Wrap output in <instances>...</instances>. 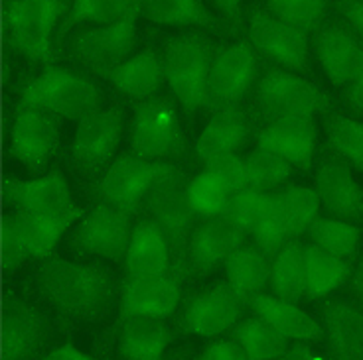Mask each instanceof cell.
I'll return each mask as SVG.
<instances>
[{
	"instance_id": "d6a6232c",
	"label": "cell",
	"mask_w": 363,
	"mask_h": 360,
	"mask_svg": "<svg viewBox=\"0 0 363 360\" xmlns=\"http://www.w3.org/2000/svg\"><path fill=\"white\" fill-rule=\"evenodd\" d=\"M83 215H85V209L82 207L65 211V213H50V215L20 213L24 221V228H26L32 258L44 260L48 256H52L62 236L67 233V228H72Z\"/></svg>"
},
{
	"instance_id": "30bf717a",
	"label": "cell",
	"mask_w": 363,
	"mask_h": 360,
	"mask_svg": "<svg viewBox=\"0 0 363 360\" xmlns=\"http://www.w3.org/2000/svg\"><path fill=\"white\" fill-rule=\"evenodd\" d=\"M176 166L170 162L145 160L133 152L125 153L113 160L109 168L103 171L97 183V193L101 201L133 215L140 207H145L146 195L155 187L156 181L162 180Z\"/></svg>"
},
{
	"instance_id": "ee69618b",
	"label": "cell",
	"mask_w": 363,
	"mask_h": 360,
	"mask_svg": "<svg viewBox=\"0 0 363 360\" xmlns=\"http://www.w3.org/2000/svg\"><path fill=\"white\" fill-rule=\"evenodd\" d=\"M251 236H253V243L257 244L264 254H269L271 258L281 250L284 244L291 240V234L286 231V226H284L281 215H279V209L274 205L272 193L269 209H267V213L263 215V219L259 221V225L253 228Z\"/></svg>"
},
{
	"instance_id": "e0dca14e",
	"label": "cell",
	"mask_w": 363,
	"mask_h": 360,
	"mask_svg": "<svg viewBox=\"0 0 363 360\" xmlns=\"http://www.w3.org/2000/svg\"><path fill=\"white\" fill-rule=\"evenodd\" d=\"M2 193L6 203L20 213H65L77 209L73 201L69 183L62 171L52 170L38 175L34 180H18V178H4Z\"/></svg>"
},
{
	"instance_id": "277c9868",
	"label": "cell",
	"mask_w": 363,
	"mask_h": 360,
	"mask_svg": "<svg viewBox=\"0 0 363 360\" xmlns=\"http://www.w3.org/2000/svg\"><path fill=\"white\" fill-rule=\"evenodd\" d=\"M101 103V89L91 79L52 64L22 87L18 107L36 108L55 118L79 122L99 110Z\"/></svg>"
},
{
	"instance_id": "e575fe53",
	"label": "cell",
	"mask_w": 363,
	"mask_h": 360,
	"mask_svg": "<svg viewBox=\"0 0 363 360\" xmlns=\"http://www.w3.org/2000/svg\"><path fill=\"white\" fill-rule=\"evenodd\" d=\"M271 286L274 296L298 301L304 297V246L291 238L271 258Z\"/></svg>"
},
{
	"instance_id": "7a4b0ae2",
	"label": "cell",
	"mask_w": 363,
	"mask_h": 360,
	"mask_svg": "<svg viewBox=\"0 0 363 360\" xmlns=\"http://www.w3.org/2000/svg\"><path fill=\"white\" fill-rule=\"evenodd\" d=\"M216 50L209 37L196 32L168 37L164 44V79L188 118L211 108L208 85Z\"/></svg>"
},
{
	"instance_id": "f35d334b",
	"label": "cell",
	"mask_w": 363,
	"mask_h": 360,
	"mask_svg": "<svg viewBox=\"0 0 363 360\" xmlns=\"http://www.w3.org/2000/svg\"><path fill=\"white\" fill-rule=\"evenodd\" d=\"M231 195L233 193L209 170H203L200 175L191 178L188 183V197H190L191 207L201 219L225 215Z\"/></svg>"
},
{
	"instance_id": "d6986e66",
	"label": "cell",
	"mask_w": 363,
	"mask_h": 360,
	"mask_svg": "<svg viewBox=\"0 0 363 360\" xmlns=\"http://www.w3.org/2000/svg\"><path fill=\"white\" fill-rule=\"evenodd\" d=\"M316 193L328 213L344 221H363V187L357 183L350 163L332 153L322 158L316 170Z\"/></svg>"
},
{
	"instance_id": "f907efd6",
	"label": "cell",
	"mask_w": 363,
	"mask_h": 360,
	"mask_svg": "<svg viewBox=\"0 0 363 360\" xmlns=\"http://www.w3.org/2000/svg\"><path fill=\"white\" fill-rule=\"evenodd\" d=\"M45 359L50 360H91L93 356H91L89 352L82 351L77 344L73 341H65L62 342V344H57V347H54L52 351H48V354H45Z\"/></svg>"
},
{
	"instance_id": "9a60e30c",
	"label": "cell",
	"mask_w": 363,
	"mask_h": 360,
	"mask_svg": "<svg viewBox=\"0 0 363 360\" xmlns=\"http://www.w3.org/2000/svg\"><path fill=\"white\" fill-rule=\"evenodd\" d=\"M245 306L227 281H219L186 301L180 319L182 331L203 339L219 337L235 327Z\"/></svg>"
},
{
	"instance_id": "ba28073f",
	"label": "cell",
	"mask_w": 363,
	"mask_h": 360,
	"mask_svg": "<svg viewBox=\"0 0 363 360\" xmlns=\"http://www.w3.org/2000/svg\"><path fill=\"white\" fill-rule=\"evenodd\" d=\"M130 234V213L101 201L75 223L69 244L79 256L125 264Z\"/></svg>"
},
{
	"instance_id": "f546056e",
	"label": "cell",
	"mask_w": 363,
	"mask_h": 360,
	"mask_svg": "<svg viewBox=\"0 0 363 360\" xmlns=\"http://www.w3.org/2000/svg\"><path fill=\"white\" fill-rule=\"evenodd\" d=\"M140 14L158 26L203 28L211 32L223 28L203 0H140Z\"/></svg>"
},
{
	"instance_id": "44dd1931",
	"label": "cell",
	"mask_w": 363,
	"mask_h": 360,
	"mask_svg": "<svg viewBox=\"0 0 363 360\" xmlns=\"http://www.w3.org/2000/svg\"><path fill=\"white\" fill-rule=\"evenodd\" d=\"M318 62L332 85L345 87L355 77L363 55V44L345 24H324L314 32Z\"/></svg>"
},
{
	"instance_id": "8d00e7d4",
	"label": "cell",
	"mask_w": 363,
	"mask_h": 360,
	"mask_svg": "<svg viewBox=\"0 0 363 360\" xmlns=\"http://www.w3.org/2000/svg\"><path fill=\"white\" fill-rule=\"evenodd\" d=\"M308 234L312 244H316L318 248L345 260H352L357 252L362 231L352 225V221H344L337 216H328V219L318 216L310 225Z\"/></svg>"
},
{
	"instance_id": "d4e9b609",
	"label": "cell",
	"mask_w": 363,
	"mask_h": 360,
	"mask_svg": "<svg viewBox=\"0 0 363 360\" xmlns=\"http://www.w3.org/2000/svg\"><path fill=\"white\" fill-rule=\"evenodd\" d=\"M251 134V120L239 107L216 108V115L209 118L196 142V156L206 166L216 158L237 153Z\"/></svg>"
},
{
	"instance_id": "7402d4cb",
	"label": "cell",
	"mask_w": 363,
	"mask_h": 360,
	"mask_svg": "<svg viewBox=\"0 0 363 360\" xmlns=\"http://www.w3.org/2000/svg\"><path fill=\"white\" fill-rule=\"evenodd\" d=\"M318 128L314 118H282L271 120L257 134V146L279 153L292 168L310 171L316 153Z\"/></svg>"
},
{
	"instance_id": "ffe728a7",
	"label": "cell",
	"mask_w": 363,
	"mask_h": 360,
	"mask_svg": "<svg viewBox=\"0 0 363 360\" xmlns=\"http://www.w3.org/2000/svg\"><path fill=\"white\" fill-rule=\"evenodd\" d=\"M182 299V279L174 274L152 278L123 279L118 289V317L145 315L166 319L176 311Z\"/></svg>"
},
{
	"instance_id": "816d5d0a",
	"label": "cell",
	"mask_w": 363,
	"mask_h": 360,
	"mask_svg": "<svg viewBox=\"0 0 363 360\" xmlns=\"http://www.w3.org/2000/svg\"><path fill=\"white\" fill-rule=\"evenodd\" d=\"M284 359L289 360H320L322 356L314 352L308 347V342L304 341H292V344H289V349L284 352Z\"/></svg>"
},
{
	"instance_id": "7c38bea8",
	"label": "cell",
	"mask_w": 363,
	"mask_h": 360,
	"mask_svg": "<svg viewBox=\"0 0 363 360\" xmlns=\"http://www.w3.org/2000/svg\"><path fill=\"white\" fill-rule=\"evenodd\" d=\"M249 42L259 54L296 73H310V34L277 18L267 8L249 10Z\"/></svg>"
},
{
	"instance_id": "2e32d148",
	"label": "cell",
	"mask_w": 363,
	"mask_h": 360,
	"mask_svg": "<svg viewBox=\"0 0 363 360\" xmlns=\"http://www.w3.org/2000/svg\"><path fill=\"white\" fill-rule=\"evenodd\" d=\"M50 341V319L42 309L10 297L2 317V359L30 360Z\"/></svg>"
},
{
	"instance_id": "ac0fdd59",
	"label": "cell",
	"mask_w": 363,
	"mask_h": 360,
	"mask_svg": "<svg viewBox=\"0 0 363 360\" xmlns=\"http://www.w3.org/2000/svg\"><path fill=\"white\" fill-rule=\"evenodd\" d=\"M245 231L239 228L225 215L203 219L191 234L188 250L190 274L203 278L216 272L239 246L245 244Z\"/></svg>"
},
{
	"instance_id": "484cf974",
	"label": "cell",
	"mask_w": 363,
	"mask_h": 360,
	"mask_svg": "<svg viewBox=\"0 0 363 360\" xmlns=\"http://www.w3.org/2000/svg\"><path fill=\"white\" fill-rule=\"evenodd\" d=\"M172 341V329L160 317L130 315L121 319L118 354L123 359L160 360Z\"/></svg>"
},
{
	"instance_id": "52a82bcc",
	"label": "cell",
	"mask_w": 363,
	"mask_h": 360,
	"mask_svg": "<svg viewBox=\"0 0 363 360\" xmlns=\"http://www.w3.org/2000/svg\"><path fill=\"white\" fill-rule=\"evenodd\" d=\"M130 152L156 162L182 160L186 156L188 140L172 100L152 97L136 103Z\"/></svg>"
},
{
	"instance_id": "cb8c5ba5",
	"label": "cell",
	"mask_w": 363,
	"mask_h": 360,
	"mask_svg": "<svg viewBox=\"0 0 363 360\" xmlns=\"http://www.w3.org/2000/svg\"><path fill=\"white\" fill-rule=\"evenodd\" d=\"M247 306H251L255 315L261 317L289 341L320 342L326 339L324 327L304 309H300L296 301L263 291L255 296Z\"/></svg>"
},
{
	"instance_id": "bcb514c9",
	"label": "cell",
	"mask_w": 363,
	"mask_h": 360,
	"mask_svg": "<svg viewBox=\"0 0 363 360\" xmlns=\"http://www.w3.org/2000/svg\"><path fill=\"white\" fill-rule=\"evenodd\" d=\"M200 359L206 360H243L245 352L241 349V344L231 337V339H216L208 342L200 352Z\"/></svg>"
},
{
	"instance_id": "8992f818",
	"label": "cell",
	"mask_w": 363,
	"mask_h": 360,
	"mask_svg": "<svg viewBox=\"0 0 363 360\" xmlns=\"http://www.w3.org/2000/svg\"><path fill=\"white\" fill-rule=\"evenodd\" d=\"M255 105L259 115L271 122L282 118H302L326 115L332 99L302 73L284 67H269L255 87Z\"/></svg>"
},
{
	"instance_id": "ab89813d",
	"label": "cell",
	"mask_w": 363,
	"mask_h": 360,
	"mask_svg": "<svg viewBox=\"0 0 363 360\" xmlns=\"http://www.w3.org/2000/svg\"><path fill=\"white\" fill-rule=\"evenodd\" d=\"M247 178H249V187L259 191H271L279 187L281 183L289 180L292 175L291 163L279 153L259 148L245 156Z\"/></svg>"
},
{
	"instance_id": "b9f144b4",
	"label": "cell",
	"mask_w": 363,
	"mask_h": 360,
	"mask_svg": "<svg viewBox=\"0 0 363 360\" xmlns=\"http://www.w3.org/2000/svg\"><path fill=\"white\" fill-rule=\"evenodd\" d=\"M271 203V193L269 191H259L253 187L237 191L229 199L225 216L233 221L239 228H243L247 234L253 233V228L259 225V221L269 209Z\"/></svg>"
},
{
	"instance_id": "9c48e42d",
	"label": "cell",
	"mask_w": 363,
	"mask_h": 360,
	"mask_svg": "<svg viewBox=\"0 0 363 360\" xmlns=\"http://www.w3.org/2000/svg\"><path fill=\"white\" fill-rule=\"evenodd\" d=\"M136 20L138 16H128L111 24L77 30L67 42V52L87 71L105 77L133 55L136 45Z\"/></svg>"
},
{
	"instance_id": "4dcf8cb0",
	"label": "cell",
	"mask_w": 363,
	"mask_h": 360,
	"mask_svg": "<svg viewBox=\"0 0 363 360\" xmlns=\"http://www.w3.org/2000/svg\"><path fill=\"white\" fill-rule=\"evenodd\" d=\"M352 274V264L334 256L316 244L304 246V297L312 301L326 297L340 288Z\"/></svg>"
},
{
	"instance_id": "8fae6325",
	"label": "cell",
	"mask_w": 363,
	"mask_h": 360,
	"mask_svg": "<svg viewBox=\"0 0 363 360\" xmlns=\"http://www.w3.org/2000/svg\"><path fill=\"white\" fill-rule=\"evenodd\" d=\"M125 130L121 107H101L77 122L72 142V162L83 175L97 178L113 163Z\"/></svg>"
},
{
	"instance_id": "3957f363",
	"label": "cell",
	"mask_w": 363,
	"mask_h": 360,
	"mask_svg": "<svg viewBox=\"0 0 363 360\" xmlns=\"http://www.w3.org/2000/svg\"><path fill=\"white\" fill-rule=\"evenodd\" d=\"M72 0H4L9 45L32 64L55 62L57 34Z\"/></svg>"
},
{
	"instance_id": "5b68a950",
	"label": "cell",
	"mask_w": 363,
	"mask_h": 360,
	"mask_svg": "<svg viewBox=\"0 0 363 360\" xmlns=\"http://www.w3.org/2000/svg\"><path fill=\"white\" fill-rule=\"evenodd\" d=\"M188 175L182 168H174L162 180L148 191L145 209L150 219L162 228L170 248H172V274L184 279L190 274L188 250L194 228H196V211L188 197Z\"/></svg>"
},
{
	"instance_id": "836d02e7",
	"label": "cell",
	"mask_w": 363,
	"mask_h": 360,
	"mask_svg": "<svg viewBox=\"0 0 363 360\" xmlns=\"http://www.w3.org/2000/svg\"><path fill=\"white\" fill-rule=\"evenodd\" d=\"M272 197L291 238L308 233L310 225L318 219L322 205L316 190H310L304 185H289L272 193Z\"/></svg>"
},
{
	"instance_id": "74e56055",
	"label": "cell",
	"mask_w": 363,
	"mask_h": 360,
	"mask_svg": "<svg viewBox=\"0 0 363 360\" xmlns=\"http://www.w3.org/2000/svg\"><path fill=\"white\" fill-rule=\"evenodd\" d=\"M324 128L332 150L363 173V120L326 112Z\"/></svg>"
},
{
	"instance_id": "6da1fadb",
	"label": "cell",
	"mask_w": 363,
	"mask_h": 360,
	"mask_svg": "<svg viewBox=\"0 0 363 360\" xmlns=\"http://www.w3.org/2000/svg\"><path fill=\"white\" fill-rule=\"evenodd\" d=\"M36 286L64 319L85 325L107 319L118 297L115 274L109 268L55 254L40 260Z\"/></svg>"
},
{
	"instance_id": "60d3db41",
	"label": "cell",
	"mask_w": 363,
	"mask_h": 360,
	"mask_svg": "<svg viewBox=\"0 0 363 360\" xmlns=\"http://www.w3.org/2000/svg\"><path fill=\"white\" fill-rule=\"evenodd\" d=\"M264 8L277 18L314 34L326 24L328 0H264Z\"/></svg>"
},
{
	"instance_id": "4316f807",
	"label": "cell",
	"mask_w": 363,
	"mask_h": 360,
	"mask_svg": "<svg viewBox=\"0 0 363 360\" xmlns=\"http://www.w3.org/2000/svg\"><path fill=\"white\" fill-rule=\"evenodd\" d=\"M105 79L127 99L136 103L152 99L156 97L162 81H166L162 54H158L152 47H146L107 73Z\"/></svg>"
},
{
	"instance_id": "f1b7e54d",
	"label": "cell",
	"mask_w": 363,
	"mask_h": 360,
	"mask_svg": "<svg viewBox=\"0 0 363 360\" xmlns=\"http://www.w3.org/2000/svg\"><path fill=\"white\" fill-rule=\"evenodd\" d=\"M227 284L235 296L249 303L255 296L263 294L271 284V256L257 244H243L223 264Z\"/></svg>"
},
{
	"instance_id": "f5cc1de1",
	"label": "cell",
	"mask_w": 363,
	"mask_h": 360,
	"mask_svg": "<svg viewBox=\"0 0 363 360\" xmlns=\"http://www.w3.org/2000/svg\"><path fill=\"white\" fill-rule=\"evenodd\" d=\"M350 288L354 291V296L363 303V258L357 264V268L350 274Z\"/></svg>"
},
{
	"instance_id": "5bb4252c",
	"label": "cell",
	"mask_w": 363,
	"mask_h": 360,
	"mask_svg": "<svg viewBox=\"0 0 363 360\" xmlns=\"http://www.w3.org/2000/svg\"><path fill=\"white\" fill-rule=\"evenodd\" d=\"M257 77V50L249 40L216 50L209 71L211 108L237 107L253 89Z\"/></svg>"
},
{
	"instance_id": "4fadbf2b",
	"label": "cell",
	"mask_w": 363,
	"mask_h": 360,
	"mask_svg": "<svg viewBox=\"0 0 363 360\" xmlns=\"http://www.w3.org/2000/svg\"><path fill=\"white\" fill-rule=\"evenodd\" d=\"M60 148L57 118L36 110L18 107L10 124L9 153L28 173L40 175L52 163Z\"/></svg>"
},
{
	"instance_id": "1f68e13d",
	"label": "cell",
	"mask_w": 363,
	"mask_h": 360,
	"mask_svg": "<svg viewBox=\"0 0 363 360\" xmlns=\"http://www.w3.org/2000/svg\"><path fill=\"white\" fill-rule=\"evenodd\" d=\"M128 16H140V0H72L57 34V45L83 24H111Z\"/></svg>"
},
{
	"instance_id": "7bdbcfd3",
	"label": "cell",
	"mask_w": 363,
	"mask_h": 360,
	"mask_svg": "<svg viewBox=\"0 0 363 360\" xmlns=\"http://www.w3.org/2000/svg\"><path fill=\"white\" fill-rule=\"evenodd\" d=\"M32 258L28 244L26 228L20 213H12L2 219V268L4 272H16Z\"/></svg>"
},
{
	"instance_id": "d590c367",
	"label": "cell",
	"mask_w": 363,
	"mask_h": 360,
	"mask_svg": "<svg viewBox=\"0 0 363 360\" xmlns=\"http://www.w3.org/2000/svg\"><path fill=\"white\" fill-rule=\"evenodd\" d=\"M233 339L241 344L245 359L249 360L284 359V352L291 344L286 337H282L279 331H274L271 325L257 315L237 325Z\"/></svg>"
},
{
	"instance_id": "603a6c76",
	"label": "cell",
	"mask_w": 363,
	"mask_h": 360,
	"mask_svg": "<svg viewBox=\"0 0 363 360\" xmlns=\"http://www.w3.org/2000/svg\"><path fill=\"white\" fill-rule=\"evenodd\" d=\"M125 270L130 278H152L172 274V248L152 219H143L133 226Z\"/></svg>"
},
{
	"instance_id": "681fc988",
	"label": "cell",
	"mask_w": 363,
	"mask_h": 360,
	"mask_svg": "<svg viewBox=\"0 0 363 360\" xmlns=\"http://www.w3.org/2000/svg\"><path fill=\"white\" fill-rule=\"evenodd\" d=\"M216 8L223 14V18L231 26H241L243 24V8H245V0H209Z\"/></svg>"
},
{
	"instance_id": "c3c4849f",
	"label": "cell",
	"mask_w": 363,
	"mask_h": 360,
	"mask_svg": "<svg viewBox=\"0 0 363 360\" xmlns=\"http://www.w3.org/2000/svg\"><path fill=\"white\" fill-rule=\"evenodd\" d=\"M345 103H347V107L352 108L355 115H363V55L362 64H359V69L355 73V77L347 83Z\"/></svg>"
},
{
	"instance_id": "83f0119b",
	"label": "cell",
	"mask_w": 363,
	"mask_h": 360,
	"mask_svg": "<svg viewBox=\"0 0 363 360\" xmlns=\"http://www.w3.org/2000/svg\"><path fill=\"white\" fill-rule=\"evenodd\" d=\"M322 327L332 356L363 360V311L345 301H326L322 306Z\"/></svg>"
},
{
	"instance_id": "f6af8a7d",
	"label": "cell",
	"mask_w": 363,
	"mask_h": 360,
	"mask_svg": "<svg viewBox=\"0 0 363 360\" xmlns=\"http://www.w3.org/2000/svg\"><path fill=\"white\" fill-rule=\"evenodd\" d=\"M206 170L211 171L231 193L249 187L245 158H241L239 153H227V156L216 158L206 163Z\"/></svg>"
},
{
	"instance_id": "7dc6e473",
	"label": "cell",
	"mask_w": 363,
	"mask_h": 360,
	"mask_svg": "<svg viewBox=\"0 0 363 360\" xmlns=\"http://www.w3.org/2000/svg\"><path fill=\"white\" fill-rule=\"evenodd\" d=\"M336 8L363 44V0H336Z\"/></svg>"
}]
</instances>
